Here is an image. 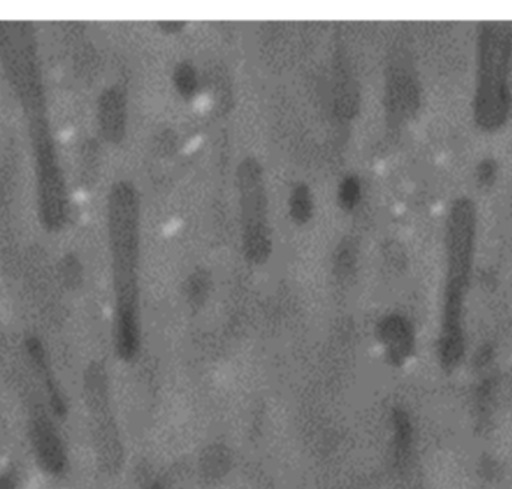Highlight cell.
Wrapping results in <instances>:
<instances>
[{
  "label": "cell",
  "instance_id": "obj_1",
  "mask_svg": "<svg viewBox=\"0 0 512 489\" xmlns=\"http://www.w3.org/2000/svg\"><path fill=\"white\" fill-rule=\"evenodd\" d=\"M109 213L118 293L119 350L130 357L140 344V198L134 185L119 182L113 186Z\"/></svg>",
  "mask_w": 512,
  "mask_h": 489
},
{
  "label": "cell",
  "instance_id": "obj_13",
  "mask_svg": "<svg viewBox=\"0 0 512 489\" xmlns=\"http://www.w3.org/2000/svg\"><path fill=\"white\" fill-rule=\"evenodd\" d=\"M494 177H496V164L491 159H487L479 167V179H481V182L490 183Z\"/></svg>",
  "mask_w": 512,
  "mask_h": 489
},
{
  "label": "cell",
  "instance_id": "obj_4",
  "mask_svg": "<svg viewBox=\"0 0 512 489\" xmlns=\"http://www.w3.org/2000/svg\"><path fill=\"white\" fill-rule=\"evenodd\" d=\"M239 213H241L242 248L254 264H263L272 252L269 225V195L265 168L256 156L241 159L236 168Z\"/></svg>",
  "mask_w": 512,
  "mask_h": 489
},
{
  "label": "cell",
  "instance_id": "obj_5",
  "mask_svg": "<svg viewBox=\"0 0 512 489\" xmlns=\"http://www.w3.org/2000/svg\"><path fill=\"white\" fill-rule=\"evenodd\" d=\"M377 335L389 356L394 359H403L412 347V327L401 315L391 314L382 318L377 327Z\"/></svg>",
  "mask_w": 512,
  "mask_h": 489
},
{
  "label": "cell",
  "instance_id": "obj_9",
  "mask_svg": "<svg viewBox=\"0 0 512 489\" xmlns=\"http://www.w3.org/2000/svg\"><path fill=\"white\" fill-rule=\"evenodd\" d=\"M172 84L176 93L185 101H190L199 92V71L190 60H181L173 66Z\"/></svg>",
  "mask_w": 512,
  "mask_h": 489
},
{
  "label": "cell",
  "instance_id": "obj_2",
  "mask_svg": "<svg viewBox=\"0 0 512 489\" xmlns=\"http://www.w3.org/2000/svg\"><path fill=\"white\" fill-rule=\"evenodd\" d=\"M512 23L487 21L478 27L473 117L485 131L505 125L511 111Z\"/></svg>",
  "mask_w": 512,
  "mask_h": 489
},
{
  "label": "cell",
  "instance_id": "obj_12",
  "mask_svg": "<svg viewBox=\"0 0 512 489\" xmlns=\"http://www.w3.org/2000/svg\"><path fill=\"white\" fill-rule=\"evenodd\" d=\"M157 26L160 27L163 32L169 33V35H178L182 30L187 27V21L182 20H163L158 21Z\"/></svg>",
  "mask_w": 512,
  "mask_h": 489
},
{
  "label": "cell",
  "instance_id": "obj_11",
  "mask_svg": "<svg viewBox=\"0 0 512 489\" xmlns=\"http://www.w3.org/2000/svg\"><path fill=\"white\" fill-rule=\"evenodd\" d=\"M209 281L205 273H194L187 284L188 299L193 303H200L205 300L208 294Z\"/></svg>",
  "mask_w": 512,
  "mask_h": 489
},
{
  "label": "cell",
  "instance_id": "obj_8",
  "mask_svg": "<svg viewBox=\"0 0 512 489\" xmlns=\"http://www.w3.org/2000/svg\"><path fill=\"white\" fill-rule=\"evenodd\" d=\"M104 122H106V131L110 137L121 138L127 125V101H125L122 92L118 89H112L107 92L106 104H104Z\"/></svg>",
  "mask_w": 512,
  "mask_h": 489
},
{
  "label": "cell",
  "instance_id": "obj_6",
  "mask_svg": "<svg viewBox=\"0 0 512 489\" xmlns=\"http://www.w3.org/2000/svg\"><path fill=\"white\" fill-rule=\"evenodd\" d=\"M287 207H289L290 218L296 224L304 225L311 221L316 203H314L313 189L307 182H296L290 188Z\"/></svg>",
  "mask_w": 512,
  "mask_h": 489
},
{
  "label": "cell",
  "instance_id": "obj_7",
  "mask_svg": "<svg viewBox=\"0 0 512 489\" xmlns=\"http://www.w3.org/2000/svg\"><path fill=\"white\" fill-rule=\"evenodd\" d=\"M388 98L397 113H407L415 104V81L406 71L395 72L389 81Z\"/></svg>",
  "mask_w": 512,
  "mask_h": 489
},
{
  "label": "cell",
  "instance_id": "obj_10",
  "mask_svg": "<svg viewBox=\"0 0 512 489\" xmlns=\"http://www.w3.org/2000/svg\"><path fill=\"white\" fill-rule=\"evenodd\" d=\"M362 194H364V189H362V180L358 174L347 173L341 177L337 189V201L341 209L346 212L355 210L361 204Z\"/></svg>",
  "mask_w": 512,
  "mask_h": 489
},
{
  "label": "cell",
  "instance_id": "obj_3",
  "mask_svg": "<svg viewBox=\"0 0 512 489\" xmlns=\"http://www.w3.org/2000/svg\"><path fill=\"white\" fill-rule=\"evenodd\" d=\"M475 207L469 198H458L448 216V273L442 318L443 350H457L461 339V312L472 267L475 243Z\"/></svg>",
  "mask_w": 512,
  "mask_h": 489
}]
</instances>
